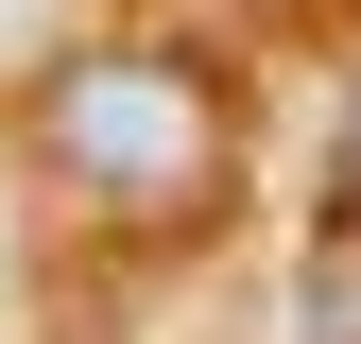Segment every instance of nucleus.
I'll use <instances>...</instances> for the list:
<instances>
[{
    "label": "nucleus",
    "instance_id": "20e7f679",
    "mask_svg": "<svg viewBox=\"0 0 361 344\" xmlns=\"http://www.w3.org/2000/svg\"><path fill=\"white\" fill-rule=\"evenodd\" d=\"M293 18H310V0H293Z\"/></svg>",
    "mask_w": 361,
    "mask_h": 344
},
{
    "label": "nucleus",
    "instance_id": "7ed1b4c3",
    "mask_svg": "<svg viewBox=\"0 0 361 344\" xmlns=\"http://www.w3.org/2000/svg\"><path fill=\"white\" fill-rule=\"evenodd\" d=\"M344 207H361V86H344Z\"/></svg>",
    "mask_w": 361,
    "mask_h": 344
},
{
    "label": "nucleus",
    "instance_id": "f257e3e1",
    "mask_svg": "<svg viewBox=\"0 0 361 344\" xmlns=\"http://www.w3.org/2000/svg\"><path fill=\"white\" fill-rule=\"evenodd\" d=\"M35 172L121 241H172V224H224L241 190V104H224L207 52L172 35H86V52L35 69Z\"/></svg>",
    "mask_w": 361,
    "mask_h": 344
},
{
    "label": "nucleus",
    "instance_id": "f03ea898",
    "mask_svg": "<svg viewBox=\"0 0 361 344\" xmlns=\"http://www.w3.org/2000/svg\"><path fill=\"white\" fill-rule=\"evenodd\" d=\"M293 344H361V207L310 224V276H293Z\"/></svg>",
    "mask_w": 361,
    "mask_h": 344
}]
</instances>
